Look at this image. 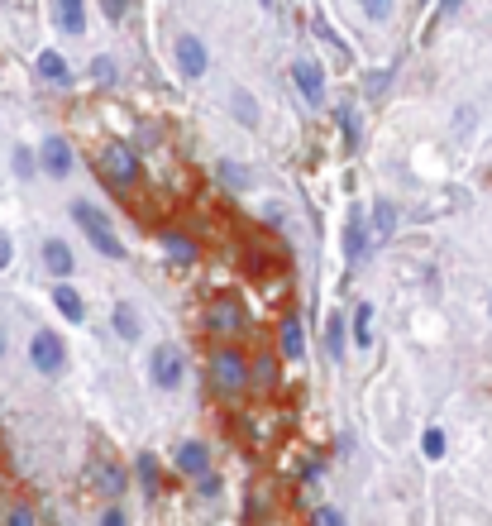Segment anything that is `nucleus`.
<instances>
[{
	"mask_svg": "<svg viewBox=\"0 0 492 526\" xmlns=\"http://www.w3.org/2000/svg\"><path fill=\"white\" fill-rule=\"evenodd\" d=\"M72 220L82 225L86 240L96 244L106 259H125V244H120V235L110 230V216H106V211H96L91 201H77V206H72Z\"/></svg>",
	"mask_w": 492,
	"mask_h": 526,
	"instance_id": "nucleus-1",
	"label": "nucleus"
},
{
	"mask_svg": "<svg viewBox=\"0 0 492 526\" xmlns=\"http://www.w3.org/2000/svg\"><path fill=\"white\" fill-rule=\"evenodd\" d=\"M96 173L106 177L115 192H129V187L139 182V154H134L129 144H106V149L96 154Z\"/></svg>",
	"mask_w": 492,
	"mask_h": 526,
	"instance_id": "nucleus-2",
	"label": "nucleus"
},
{
	"mask_svg": "<svg viewBox=\"0 0 492 526\" xmlns=\"http://www.w3.org/2000/svg\"><path fill=\"white\" fill-rule=\"evenodd\" d=\"M249 388V359L239 350H215L211 354V393L239 397Z\"/></svg>",
	"mask_w": 492,
	"mask_h": 526,
	"instance_id": "nucleus-3",
	"label": "nucleus"
},
{
	"mask_svg": "<svg viewBox=\"0 0 492 526\" xmlns=\"http://www.w3.org/2000/svg\"><path fill=\"white\" fill-rule=\"evenodd\" d=\"M29 359H34V369L48 373V378H58L67 369V350H63V335H53V330H39L34 340H29Z\"/></svg>",
	"mask_w": 492,
	"mask_h": 526,
	"instance_id": "nucleus-4",
	"label": "nucleus"
},
{
	"mask_svg": "<svg viewBox=\"0 0 492 526\" xmlns=\"http://www.w3.org/2000/svg\"><path fill=\"white\" fill-rule=\"evenodd\" d=\"M206 330L211 335H239L244 330V307H239V297H211V307H206Z\"/></svg>",
	"mask_w": 492,
	"mask_h": 526,
	"instance_id": "nucleus-5",
	"label": "nucleus"
},
{
	"mask_svg": "<svg viewBox=\"0 0 492 526\" xmlns=\"http://www.w3.org/2000/svg\"><path fill=\"white\" fill-rule=\"evenodd\" d=\"M172 58H177V67H182V77H206V67H211V53H206V44L196 39V34H177V44H172Z\"/></svg>",
	"mask_w": 492,
	"mask_h": 526,
	"instance_id": "nucleus-6",
	"label": "nucleus"
},
{
	"mask_svg": "<svg viewBox=\"0 0 492 526\" xmlns=\"http://www.w3.org/2000/svg\"><path fill=\"white\" fill-rule=\"evenodd\" d=\"M149 373H153V388L172 393L182 383V354H177V345H158L149 359Z\"/></svg>",
	"mask_w": 492,
	"mask_h": 526,
	"instance_id": "nucleus-7",
	"label": "nucleus"
},
{
	"mask_svg": "<svg viewBox=\"0 0 492 526\" xmlns=\"http://www.w3.org/2000/svg\"><path fill=\"white\" fill-rule=\"evenodd\" d=\"M39 168L48 177H67V173H72V144L58 139V134H53V139H43V144H39Z\"/></svg>",
	"mask_w": 492,
	"mask_h": 526,
	"instance_id": "nucleus-8",
	"label": "nucleus"
},
{
	"mask_svg": "<svg viewBox=\"0 0 492 526\" xmlns=\"http://www.w3.org/2000/svg\"><path fill=\"white\" fill-rule=\"evenodd\" d=\"M292 77H297L301 96H306V101H316V106H321V96H325V72H321V63H311V58H301V63L292 67Z\"/></svg>",
	"mask_w": 492,
	"mask_h": 526,
	"instance_id": "nucleus-9",
	"label": "nucleus"
},
{
	"mask_svg": "<svg viewBox=\"0 0 492 526\" xmlns=\"http://www.w3.org/2000/svg\"><path fill=\"white\" fill-rule=\"evenodd\" d=\"M211 469V450L201 445V440H187V445H177V474H206Z\"/></svg>",
	"mask_w": 492,
	"mask_h": 526,
	"instance_id": "nucleus-10",
	"label": "nucleus"
},
{
	"mask_svg": "<svg viewBox=\"0 0 492 526\" xmlns=\"http://www.w3.org/2000/svg\"><path fill=\"white\" fill-rule=\"evenodd\" d=\"M278 350L282 359H301L306 354V335H301V316H287L278 330Z\"/></svg>",
	"mask_w": 492,
	"mask_h": 526,
	"instance_id": "nucleus-11",
	"label": "nucleus"
},
{
	"mask_svg": "<svg viewBox=\"0 0 492 526\" xmlns=\"http://www.w3.org/2000/svg\"><path fill=\"white\" fill-rule=\"evenodd\" d=\"M72 249H67L63 240H48L43 244V268H48V273H53V278H67V273H72Z\"/></svg>",
	"mask_w": 492,
	"mask_h": 526,
	"instance_id": "nucleus-12",
	"label": "nucleus"
},
{
	"mask_svg": "<svg viewBox=\"0 0 492 526\" xmlns=\"http://www.w3.org/2000/svg\"><path fill=\"white\" fill-rule=\"evenodd\" d=\"M53 307L63 311L67 321H86V302H82V292H77V287H67V283L53 287Z\"/></svg>",
	"mask_w": 492,
	"mask_h": 526,
	"instance_id": "nucleus-13",
	"label": "nucleus"
},
{
	"mask_svg": "<svg viewBox=\"0 0 492 526\" xmlns=\"http://www.w3.org/2000/svg\"><path fill=\"white\" fill-rule=\"evenodd\" d=\"M158 240H163V249H168L177 263H196V254H201V249H196V240H192V235H182V230H163Z\"/></svg>",
	"mask_w": 492,
	"mask_h": 526,
	"instance_id": "nucleus-14",
	"label": "nucleus"
},
{
	"mask_svg": "<svg viewBox=\"0 0 492 526\" xmlns=\"http://www.w3.org/2000/svg\"><path fill=\"white\" fill-rule=\"evenodd\" d=\"M392 230H397V206H392V201H378V206H373V244L392 240Z\"/></svg>",
	"mask_w": 492,
	"mask_h": 526,
	"instance_id": "nucleus-15",
	"label": "nucleus"
},
{
	"mask_svg": "<svg viewBox=\"0 0 492 526\" xmlns=\"http://www.w3.org/2000/svg\"><path fill=\"white\" fill-rule=\"evenodd\" d=\"M39 77H43V82H58V87H67V77H72V72H67L63 53H53V48H48V53H39Z\"/></svg>",
	"mask_w": 492,
	"mask_h": 526,
	"instance_id": "nucleus-16",
	"label": "nucleus"
},
{
	"mask_svg": "<svg viewBox=\"0 0 492 526\" xmlns=\"http://www.w3.org/2000/svg\"><path fill=\"white\" fill-rule=\"evenodd\" d=\"M58 20L67 34H86V0H58Z\"/></svg>",
	"mask_w": 492,
	"mask_h": 526,
	"instance_id": "nucleus-17",
	"label": "nucleus"
},
{
	"mask_svg": "<svg viewBox=\"0 0 492 526\" xmlns=\"http://www.w3.org/2000/svg\"><path fill=\"white\" fill-rule=\"evenodd\" d=\"M364 216H349V225H344V254H349V263L364 259Z\"/></svg>",
	"mask_w": 492,
	"mask_h": 526,
	"instance_id": "nucleus-18",
	"label": "nucleus"
},
{
	"mask_svg": "<svg viewBox=\"0 0 492 526\" xmlns=\"http://www.w3.org/2000/svg\"><path fill=\"white\" fill-rule=\"evenodd\" d=\"M349 340L368 350V340H373V307H368V302H359V307H354V326H349Z\"/></svg>",
	"mask_w": 492,
	"mask_h": 526,
	"instance_id": "nucleus-19",
	"label": "nucleus"
},
{
	"mask_svg": "<svg viewBox=\"0 0 492 526\" xmlns=\"http://www.w3.org/2000/svg\"><path fill=\"white\" fill-rule=\"evenodd\" d=\"M96 483L106 488L110 498H115V493H125V474H120V464H110V460L96 464Z\"/></svg>",
	"mask_w": 492,
	"mask_h": 526,
	"instance_id": "nucleus-20",
	"label": "nucleus"
},
{
	"mask_svg": "<svg viewBox=\"0 0 492 526\" xmlns=\"http://www.w3.org/2000/svg\"><path fill=\"white\" fill-rule=\"evenodd\" d=\"M230 106H235L239 125H249V130H254V125H258V101H254V96H249V91H235V96H230Z\"/></svg>",
	"mask_w": 492,
	"mask_h": 526,
	"instance_id": "nucleus-21",
	"label": "nucleus"
},
{
	"mask_svg": "<svg viewBox=\"0 0 492 526\" xmlns=\"http://www.w3.org/2000/svg\"><path fill=\"white\" fill-rule=\"evenodd\" d=\"M249 383H258V388H273V383H278V364H273L268 354H258L254 364H249Z\"/></svg>",
	"mask_w": 492,
	"mask_h": 526,
	"instance_id": "nucleus-22",
	"label": "nucleus"
},
{
	"mask_svg": "<svg viewBox=\"0 0 492 526\" xmlns=\"http://www.w3.org/2000/svg\"><path fill=\"white\" fill-rule=\"evenodd\" d=\"M215 177H220V182H225V187H249V168H239V163H230V158H220V163H215Z\"/></svg>",
	"mask_w": 492,
	"mask_h": 526,
	"instance_id": "nucleus-23",
	"label": "nucleus"
},
{
	"mask_svg": "<svg viewBox=\"0 0 492 526\" xmlns=\"http://www.w3.org/2000/svg\"><path fill=\"white\" fill-rule=\"evenodd\" d=\"M115 330H120V340H129V345L139 340V316H134V307H125V302L115 307Z\"/></svg>",
	"mask_w": 492,
	"mask_h": 526,
	"instance_id": "nucleus-24",
	"label": "nucleus"
},
{
	"mask_svg": "<svg viewBox=\"0 0 492 526\" xmlns=\"http://www.w3.org/2000/svg\"><path fill=\"white\" fill-rule=\"evenodd\" d=\"M421 450H426V460H445V431L430 426L426 436H421Z\"/></svg>",
	"mask_w": 492,
	"mask_h": 526,
	"instance_id": "nucleus-25",
	"label": "nucleus"
},
{
	"mask_svg": "<svg viewBox=\"0 0 492 526\" xmlns=\"http://www.w3.org/2000/svg\"><path fill=\"white\" fill-rule=\"evenodd\" d=\"M325 340H330V354L340 359V354H344V340H349V330H344L340 316H330V326H325Z\"/></svg>",
	"mask_w": 492,
	"mask_h": 526,
	"instance_id": "nucleus-26",
	"label": "nucleus"
},
{
	"mask_svg": "<svg viewBox=\"0 0 492 526\" xmlns=\"http://www.w3.org/2000/svg\"><path fill=\"white\" fill-rule=\"evenodd\" d=\"M359 10H364L368 20H392V10H397V0H359Z\"/></svg>",
	"mask_w": 492,
	"mask_h": 526,
	"instance_id": "nucleus-27",
	"label": "nucleus"
},
{
	"mask_svg": "<svg viewBox=\"0 0 492 526\" xmlns=\"http://www.w3.org/2000/svg\"><path fill=\"white\" fill-rule=\"evenodd\" d=\"M139 479H144L149 493H158V460L153 455H139Z\"/></svg>",
	"mask_w": 492,
	"mask_h": 526,
	"instance_id": "nucleus-28",
	"label": "nucleus"
},
{
	"mask_svg": "<svg viewBox=\"0 0 492 526\" xmlns=\"http://www.w3.org/2000/svg\"><path fill=\"white\" fill-rule=\"evenodd\" d=\"M91 77H96L101 87H110V82H115V63H110V58H96V63H91Z\"/></svg>",
	"mask_w": 492,
	"mask_h": 526,
	"instance_id": "nucleus-29",
	"label": "nucleus"
},
{
	"mask_svg": "<svg viewBox=\"0 0 492 526\" xmlns=\"http://www.w3.org/2000/svg\"><path fill=\"white\" fill-rule=\"evenodd\" d=\"M196 479H201V488H196L201 498H220V479H215L211 469H206V474H196Z\"/></svg>",
	"mask_w": 492,
	"mask_h": 526,
	"instance_id": "nucleus-30",
	"label": "nucleus"
},
{
	"mask_svg": "<svg viewBox=\"0 0 492 526\" xmlns=\"http://www.w3.org/2000/svg\"><path fill=\"white\" fill-rule=\"evenodd\" d=\"M15 173H20V177L34 173V158H29V149H15Z\"/></svg>",
	"mask_w": 492,
	"mask_h": 526,
	"instance_id": "nucleus-31",
	"label": "nucleus"
},
{
	"mask_svg": "<svg viewBox=\"0 0 492 526\" xmlns=\"http://www.w3.org/2000/svg\"><path fill=\"white\" fill-rule=\"evenodd\" d=\"M5 517H10L15 526H34V512H29V507H10Z\"/></svg>",
	"mask_w": 492,
	"mask_h": 526,
	"instance_id": "nucleus-32",
	"label": "nucleus"
},
{
	"mask_svg": "<svg viewBox=\"0 0 492 526\" xmlns=\"http://www.w3.org/2000/svg\"><path fill=\"white\" fill-rule=\"evenodd\" d=\"M101 5H106L110 20H125V10H129V0H101Z\"/></svg>",
	"mask_w": 492,
	"mask_h": 526,
	"instance_id": "nucleus-33",
	"label": "nucleus"
},
{
	"mask_svg": "<svg viewBox=\"0 0 492 526\" xmlns=\"http://www.w3.org/2000/svg\"><path fill=\"white\" fill-rule=\"evenodd\" d=\"M340 120H344V134H349V139H359V120H354V110L344 106V110H340Z\"/></svg>",
	"mask_w": 492,
	"mask_h": 526,
	"instance_id": "nucleus-34",
	"label": "nucleus"
},
{
	"mask_svg": "<svg viewBox=\"0 0 492 526\" xmlns=\"http://www.w3.org/2000/svg\"><path fill=\"white\" fill-rule=\"evenodd\" d=\"M316 522H325V526H340L344 517H340V512H335V507H321V512H316Z\"/></svg>",
	"mask_w": 492,
	"mask_h": 526,
	"instance_id": "nucleus-35",
	"label": "nucleus"
},
{
	"mask_svg": "<svg viewBox=\"0 0 492 526\" xmlns=\"http://www.w3.org/2000/svg\"><path fill=\"white\" fill-rule=\"evenodd\" d=\"M120 522H125V512H120V507H110L106 517H101V526H120Z\"/></svg>",
	"mask_w": 492,
	"mask_h": 526,
	"instance_id": "nucleus-36",
	"label": "nucleus"
},
{
	"mask_svg": "<svg viewBox=\"0 0 492 526\" xmlns=\"http://www.w3.org/2000/svg\"><path fill=\"white\" fill-rule=\"evenodd\" d=\"M0 268H10V240L0 235Z\"/></svg>",
	"mask_w": 492,
	"mask_h": 526,
	"instance_id": "nucleus-37",
	"label": "nucleus"
},
{
	"mask_svg": "<svg viewBox=\"0 0 492 526\" xmlns=\"http://www.w3.org/2000/svg\"><path fill=\"white\" fill-rule=\"evenodd\" d=\"M459 5H464V0H445V15H454V10H459Z\"/></svg>",
	"mask_w": 492,
	"mask_h": 526,
	"instance_id": "nucleus-38",
	"label": "nucleus"
},
{
	"mask_svg": "<svg viewBox=\"0 0 492 526\" xmlns=\"http://www.w3.org/2000/svg\"><path fill=\"white\" fill-rule=\"evenodd\" d=\"M0 354H5V335H0Z\"/></svg>",
	"mask_w": 492,
	"mask_h": 526,
	"instance_id": "nucleus-39",
	"label": "nucleus"
},
{
	"mask_svg": "<svg viewBox=\"0 0 492 526\" xmlns=\"http://www.w3.org/2000/svg\"><path fill=\"white\" fill-rule=\"evenodd\" d=\"M488 311H492V297H488Z\"/></svg>",
	"mask_w": 492,
	"mask_h": 526,
	"instance_id": "nucleus-40",
	"label": "nucleus"
}]
</instances>
